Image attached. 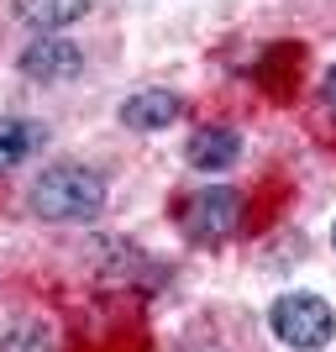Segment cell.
<instances>
[{
  "label": "cell",
  "instance_id": "obj_1",
  "mask_svg": "<svg viewBox=\"0 0 336 352\" xmlns=\"http://www.w3.org/2000/svg\"><path fill=\"white\" fill-rule=\"evenodd\" d=\"M32 210L43 221H58V226L95 221L105 210V179L85 163H53L32 179Z\"/></svg>",
  "mask_w": 336,
  "mask_h": 352
},
{
  "label": "cell",
  "instance_id": "obj_2",
  "mask_svg": "<svg viewBox=\"0 0 336 352\" xmlns=\"http://www.w3.org/2000/svg\"><path fill=\"white\" fill-rule=\"evenodd\" d=\"M268 326H273V337L284 342V347L321 352V347H331V337H336V310L326 305L321 294L294 289V294H284V300H273Z\"/></svg>",
  "mask_w": 336,
  "mask_h": 352
},
{
  "label": "cell",
  "instance_id": "obj_3",
  "mask_svg": "<svg viewBox=\"0 0 336 352\" xmlns=\"http://www.w3.org/2000/svg\"><path fill=\"white\" fill-rule=\"evenodd\" d=\"M242 195L226 190V184H205V190H194L184 206H179V232L190 236V242H200V248H210V242H226V236L242 226Z\"/></svg>",
  "mask_w": 336,
  "mask_h": 352
},
{
  "label": "cell",
  "instance_id": "obj_4",
  "mask_svg": "<svg viewBox=\"0 0 336 352\" xmlns=\"http://www.w3.org/2000/svg\"><path fill=\"white\" fill-rule=\"evenodd\" d=\"M79 69H85V47L69 43L63 32H37L27 43V53H21V74H27V79H43V85H63V79H74Z\"/></svg>",
  "mask_w": 336,
  "mask_h": 352
},
{
  "label": "cell",
  "instance_id": "obj_5",
  "mask_svg": "<svg viewBox=\"0 0 336 352\" xmlns=\"http://www.w3.org/2000/svg\"><path fill=\"white\" fill-rule=\"evenodd\" d=\"M184 158H190V168H200V174H221V168H232V163L242 158V137H236L232 126H200V132L190 137V147H184Z\"/></svg>",
  "mask_w": 336,
  "mask_h": 352
},
{
  "label": "cell",
  "instance_id": "obj_6",
  "mask_svg": "<svg viewBox=\"0 0 336 352\" xmlns=\"http://www.w3.org/2000/svg\"><path fill=\"white\" fill-rule=\"evenodd\" d=\"M179 95L174 89H137V95H126V105H121V121L132 126V132H163L168 121H179Z\"/></svg>",
  "mask_w": 336,
  "mask_h": 352
},
{
  "label": "cell",
  "instance_id": "obj_7",
  "mask_svg": "<svg viewBox=\"0 0 336 352\" xmlns=\"http://www.w3.org/2000/svg\"><path fill=\"white\" fill-rule=\"evenodd\" d=\"M43 142H47V126H43V121L0 116V168H16V163H27Z\"/></svg>",
  "mask_w": 336,
  "mask_h": 352
},
{
  "label": "cell",
  "instance_id": "obj_8",
  "mask_svg": "<svg viewBox=\"0 0 336 352\" xmlns=\"http://www.w3.org/2000/svg\"><path fill=\"white\" fill-rule=\"evenodd\" d=\"M85 11H89V0H16V16L32 32H63L74 21H85Z\"/></svg>",
  "mask_w": 336,
  "mask_h": 352
},
{
  "label": "cell",
  "instance_id": "obj_9",
  "mask_svg": "<svg viewBox=\"0 0 336 352\" xmlns=\"http://www.w3.org/2000/svg\"><path fill=\"white\" fill-rule=\"evenodd\" d=\"M0 352H53V342H47V326H37V321L11 326V331L0 337Z\"/></svg>",
  "mask_w": 336,
  "mask_h": 352
},
{
  "label": "cell",
  "instance_id": "obj_10",
  "mask_svg": "<svg viewBox=\"0 0 336 352\" xmlns=\"http://www.w3.org/2000/svg\"><path fill=\"white\" fill-rule=\"evenodd\" d=\"M321 105H326V111H336V69L321 79Z\"/></svg>",
  "mask_w": 336,
  "mask_h": 352
},
{
  "label": "cell",
  "instance_id": "obj_11",
  "mask_svg": "<svg viewBox=\"0 0 336 352\" xmlns=\"http://www.w3.org/2000/svg\"><path fill=\"white\" fill-rule=\"evenodd\" d=\"M331 242H336V226H331Z\"/></svg>",
  "mask_w": 336,
  "mask_h": 352
}]
</instances>
